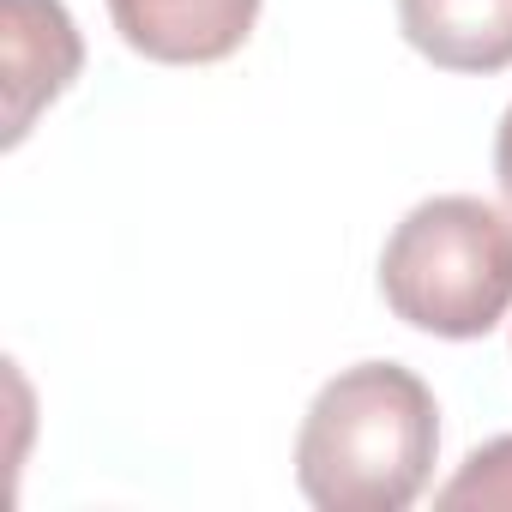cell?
Listing matches in <instances>:
<instances>
[{"label": "cell", "mask_w": 512, "mask_h": 512, "mask_svg": "<svg viewBox=\"0 0 512 512\" xmlns=\"http://www.w3.org/2000/svg\"><path fill=\"white\" fill-rule=\"evenodd\" d=\"M434 452V392L398 362H356L308 404L296 482L320 512H404L428 488Z\"/></svg>", "instance_id": "6da1fadb"}, {"label": "cell", "mask_w": 512, "mask_h": 512, "mask_svg": "<svg viewBox=\"0 0 512 512\" xmlns=\"http://www.w3.org/2000/svg\"><path fill=\"white\" fill-rule=\"evenodd\" d=\"M386 308L434 338H488L512 308V217L470 193L422 199L380 253Z\"/></svg>", "instance_id": "7a4b0ae2"}, {"label": "cell", "mask_w": 512, "mask_h": 512, "mask_svg": "<svg viewBox=\"0 0 512 512\" xmlns=\"http://www.w3.org/2000/svg\"><path fill=\"white\" fill-rule=\"evenodd\" d=\"M0 31H7V145H19L37 109L79 79L85 43L61 0H0Z\"/></svg>", "instance_id": "3957f363"}, {"label": "cell", "mask_w": 512, "mask_h": 512, "mask_svg": "<svg viewBox=\"0 0 512 512\" xmlns=\"http://www.w3.org/2000/svg\"><path fill=\"white\" fill-rule=\"evenodd\" d=\"M109 19L145 61L211 67L247 43L260 0H109Z\"/></svg>", "instance_id": "277c9868"}, {"label": "cell", "mask_w": 512, "mask_h": 512, "mask_svg": "<svg viewBox=\"0 0 512 512\" xmlns=\"http://www.w3.org/2000/svg\"><path fill=\"white\" fill-rule=\"evenodd\" d=\"M398 31L446 73L512 67V0H398Z\"/></svg>", "instance_id": "5b68a950"}, {"label": "cell", "mask_w": 512, "mask_h": 512, "mask_svg": "<svg viewBox=\"0 0 512 512\" xmlns=\"http://www.w3.org/2000/svg\"><path fill=\"white\" fill-rule=\"evenodd\" d=\"M440 506H506L512 512V434L476 446L440 488Z\"/></svg>", "instance_id": "8992f818"}, {"label": "cell", "mask_w": 512, "mask_h": 512, "mask_svg": "<svg viewBox=\"0 0 512 512\" xmlns=\"http://www.w3.org/2000/svg\"><path fill=\"white\" fill-rule=\"evenodd\" d=\"M494 181H500V193L512 205V109L500 115V133H494Z\"/></svg>", "instance_id": "52a82bcc"}]
</instances>
